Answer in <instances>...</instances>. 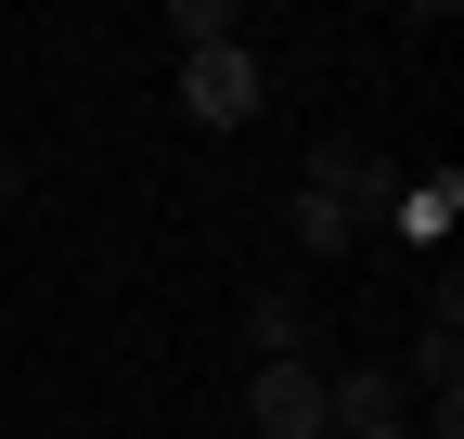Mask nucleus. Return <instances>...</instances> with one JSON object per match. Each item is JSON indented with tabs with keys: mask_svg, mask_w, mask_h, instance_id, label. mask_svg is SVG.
<instances>
[{
	"mask_svg": "<svg viewBox=\"0 0 464 439\" xmlns=\"http://www.w3.org/2000/svg\"><path fill=\"white\" fill-rule=\"evenodd\" d=\"M181 103L207 130H258V103H271V65H258V39H219V52H181Z\"/></svg>",
	"mask_w": 464,
	"mask_h": 439,
	"instance_id": "obj_1",
	"label": "nucleus"
},
{
	"mask_svg": "<svg viewBox=\"0 0 464 439\" xmlns=\"http://www.w3.org/2000/svg\"><path fill=\"white\" fill-rule=\"evenodd\" d=\"M246 426L258 439H323V362H258L246 375Z\"/></svg>",
	"mask_w": 464,
	"mask_h": 439,
	"instance_id": "obj_2",
	"label": "nucleus"
},
{
	"mask_svg": "<svg viewBox=\"0 0 464 439\" xmlns=\"http://www.w3.org/2000/svg\"><path fill=\"white\" fill-rule=\"evenodd\" d=\"M400 362H348V375H323V439H348V426H400Z\"/></svg>",
	"mask_w": 464,
	"mask_h": 439,
	"instance_id": "obj_3",
	"label": "nucleus"
},
{
	"mask_svg": "<svg viewBox=\"0 0 464 439\" xmlns=\"http://www.w3.org/2000/svg\"><path fill=\"white\" fill-rule=\"evenodd\" d=\"M246 349H258V362H310V323H297V298H284V285L246 298Z\"/></svg>",
	"mask_w": 464,
	"mask_h": 439,
	"instance_id": "obj_4",
	"label": "nucleus"
},
{
	"mask_svg": "<svg viewBox=\"0 0 464 439\" xmlns=\"http://www.w3.org/2000/svg\"><path fill=\"white\" fill-rule=\"evenodd\" d=\"M387 220H400L413 246H439L451 220H464V181H451V169H439V181H400V207H387Z\"/></svg>",
	"mask_w": 464,
	"mask_h": 439,
	"instance_id": "obj_5",
	"label": "nucleus"
},
{
	"mask_svg": "<svg viewBox=\"0 0 464 439\" xmlns=\"http://www.w3.org/2000/svg\"><path fill=\"white\" fill-rule=\"evenodd\" d=\"M284 233H297L310 259H335V246H348V207H335L323 181H297V207H284Z\"/></svg>",
	"mask_w": 464,
	"mask_h": 439,
	"instance_id": "obj_6",
	"label": "nucleus"
},
{
	"mask_svg": "<svg viewBox=\"0 0 464 439\" xmlns=\"http://www.w3.org/2000/svg\"><path fill=\"white\" fill-rule=\"evenodd\" d=\"M168 26H181V52H219V39H246V26H232V0H168Z\"/></svg>",
	"mask_w": 464,
	"mask_h": 439,
	"instance_id": "obj_7",
	"label": "nucleus"
},
{
	"mask_svg": "<svg viewBox=\"0 0 464 439\" xmlns=\"http://www.w3.org/2000/svg\"><path fill=\"white\" fill-rule=\"evenodd\" d=\"M348 439H413V426H348Z\"/></svg>",
	"mask_w": 464,
	"mask_h": 439,
	"instance_id": "obj_8",
	"label": "nucleus"
}]
</instances>
